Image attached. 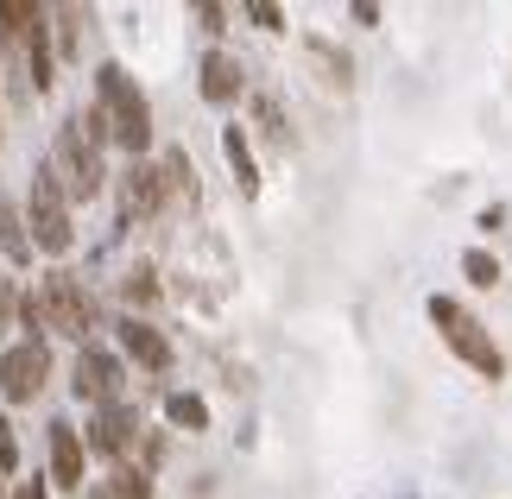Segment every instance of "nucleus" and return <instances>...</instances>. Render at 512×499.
<instances>
[{"mask_svg":"<svg viewBox=\"0 0 512 499\" xmlns=\"http://www.w3.org/2000/svg\"><path fill=\"white\" fill-rule=\"evenodd\" d=\"M0 247L7 259H32V234H26V209L13 203V196H0Z\"/></svg>","mask_w":512,"mask_h":499,"instance_id":"4468645a","label":"nucleus"},{"mask_svg":"<svg viewBox=\"0 0 512 499\" xmlns=\"http://www.w3.org/2000/svg\"><path fill=\"white\" fill-rule=\"evenodd\" d=\"M89 443L76 436V424H51V481L64 487V493H83V481H89Z\"/></svg>","mask_w":512,"mask_h":499,"instance_id":"9d476101","label":"nucleus"},{"mask_svg":"<svg viewBox=\"0 0 512 499\" xmlns=\"http://www.w3.org/2000/svg\"><path fill=\"white\" fill-rule=\"evenodd\" d=\"M19 468V443H13V424H0V474Z\"/></svg>","mask_w":512,"mask_h":499,"instance_id":"aec40b11","label":"nucleus"},{"mask_svg":"<svg viewBox=\"0 0 512 499\" xmlns=\"http://www.w3.org/2000/svg\"><path fill=\"white\" fill-rule=\"evenodd\" d=\"M165 417H171L177 430H209V405L196 392H171L165 398Z\"/></svg>","mask_w":512,"mask_h":499,"instance_id":"2eb2a0df","label":"nucleus"},{"mask_svg":"<svg viewBox=\"0 0 512 499\" xmlns=\"http://www.w3.org/2000/svg\"><path fill=\"white\" fill-rule=\"evenodd\" d=\"M0 499H7V487H0Z\"/></svg>","mask_w":512,"mask_h":499,"instance_id":"b1692460","label":"nucleus"},{"mask_svg":"<svg viewBox=\"0 0 512 499\" xmlns=\"http://www.w3.org/2000/svg\"><path fill=\"white\" fill-rule=\"evenodd\" d=\"M83 499H121V493H114V487H108V481H95V487H89V493H83Z\"/></svg>","mask_w":512,"mask_h":499,"instance_id":"5701e85b","label":"nucleus"},{"mask_svg":"<svg viewBox=\"0 0 512 499\" xmlns=\"http://www.w3.org/2000/svg\"><path fill=\"white\" fill-rule=\"evenodd\" d=\"M95 108L108 114L114 146L133 152V158H146V146H152V108H146L140 83H133L121 64H102V70H95Z\"/></svg>","mask_w":512,"mask_h":499,"instance_id":"f03ea898","label":"nucleus"},{"mask_svg":"<svg viewBox=\"0 0 512 499\" xmlns=\"http://www.w3.org/2000/svg\"><path fill=\"white\" fill-rule=\"evenodd\" d=\"M45 379H51V348L38 342H13L7 354H0V392H7V405H32L38 392H45Z\"/></svg>","mask_w":512,"mask_h":499,"instance_id":"423d86ee","label":"nucleus"},{"mask_svg":"<svg viewBox=\"0 0 512 499\" xmlns=\"http://www.w3.org/2000/svg\"><path fill=\"white\" fill-rule=\"evenodd\" d=\"M108 487L121 493V499H152V474H146V468H114Z\"/></svg>","mask_w":512,"mask_h":499,"instance_id":"f3484780","label":"nucleus"},{"mask_svg":"<svg viewBox=\"0 0 512 499\" xmlns=\"http://www.w3.org/2000/svg\"><path fill=\"white\" fill-rule=\"evenodd\" d=\"M19 310V291H13V278L7 272H0V329H7V316Z\"/></svg>","mask_w":512,"mask_h":499,"instance_id":"412c9836","label":"nucleus"},{"mask_svg":"<svg viewBox=\"0 0 512 499\" xmlns=\"http://www.w3.org/2000/svg\"><path fill=\"white\" fill-rule=\"evenodd\" d=\"M19 323L38 329V335H76V342H83L95 329V297L76 285L70 272H45L26 297H19Z\"/></svg>","mask_w":512,"mask_h":499,"instance_id":"f257e3e1","label":"nucleus"},{"mask_svg":"<svg viewBox=\"0 0 512 499\" xmlns=\"http://www.w3.org/2000/svg\"><path fill=\"white\" fill-rule=\"evenodd\" d=\"M83 443L95 455H108V462H127V455L146 443V436H140V411H133L127 398H121V405H102V411L89 417V436H83Z\"/></svg>","mask_w":512,"mask_h":499,"instance_id":"6e6552de","label":"nucleus"},{"mask_svg":"<svg viewBox=\"0 0 512 499\" xmlns=\"http://www.w3.org/2000/svg\"><path fill=\"white\" fill-rule=\"evenodd\" d=\"M70 386H76V398H89L95 411H102V405H121L127 367L114 361L108 348H83V354H76V367H70Z\"/></svg>","mask_w":512,"mask_h":499,"instance_id":"0eeeda50","label":"nucleus"},{"mask_svg":"<svg viewBox=\"0 0 512 499\" xmlns=\"http://www.w3.org/2000/svg\"><path fill=\"white\" fill-rule=\"evenodd\" d=\"M222 152H228V171L241 184V196H260V165H253V146L241 127H222Z\"/></svg>","mask_w":512,"mask_h":499,"instance_id":"ddd939ff","label":"nucleus"},{"mask_svg":"<svg viewBox=\"0 0 512 499\" xmlns=\"http://www.w3.org/2000/svg\"><path fill=\"white\" fill-rule=\"evenodd\" d=\"M159 297V278H152V266H133L127 272V304H152Z\"/></svg>","mask_w":512,"mask_h":499,"instance_id":"a211bd4d","label":"nucleus"},{"mask_svg":"<svg viewBox=\"0 0 512 499\" xmlns=\"http://www.w3.org/2000/svg\"><path fill=\"white\" fill-rule=\"evenodd\" d=\"M7 499H45V481H19V487H13Z\"/></svg>","mask_w":512,"mask_h":499,"instance_id":"4be33fe9","label":"nucleus"},{"mask_svg":"<svg viewBox=\"0 0 512 499\" xmlns=\"http://www.w3.org/2000/svg\"><path fill=\"white\" fill-rule=\"evenodd\" d=\"M247 19H253V26H266V32H279V26H285V13L272 7V0H253V7H247Z\"/></svg>","mask_w":512,"mask_h":499,"instance_id":"6ab92c4d","label":"nucleus"},{"mask_svg":"<svg viewBox=\"0 0 512 499\" xmlns=\"http://www.w3.org/2000/svg\"><path fill=\"white\" fill-rule=\"evenodd\" d=\"M430 323H437V335L449 342V354H462V367H475L481 379H500L506 373L500 342L487 335V323H481L475 310L456 304V297H430Z\"/></svg>","mask_w":512,"mask_h":499,"instance_id":"7ed1b4c3","label":"nucleus"},{"mask_svg":"<svg viewBox=\"0 0 512 499\" xmlns=\"http://www.w3.org/2000/svg\"><path fill=\"white\" fill-rule=\"evenodd\" d=\"M26 222H32V247H45V253H70V241H76V228H70V196H64V184H57L51 171H38V177H32Z\"/></svg>","mask_w":512,"mask_h":499,"instance_id":"20e7f679","label":"nucleus"},{"mask_svg":"<svg viewBox=\"0 0 512 499\" xmlns=\"http://www.w3.org/2000/svg\"><path fill=\"white\" fill-rule=\"evenodd\" d=\"M51 177H57V184H64V196H76V203H89V196L95 190H102V152H95L89 146V139H83V127H64V133H57V152H51V165H45Z\"/></svg>","mask_w":512,"mask_h":499,"instance_id":"39448f33","label":"nucleus"},{"mask_svg":"<svg viewBox=\"0 0 512 499\" xmlns=\"http://www.w3.org/2000/svg\"><path fill=\"white\" fill-rule=\"evenodd\" d=\"M114 329H121V348H127V354H133V361H140L146 373H165V367H171V342H165V335L146 323V316H121Z\"/></svg>","mask_w":512,"mask_h":499,"instance_id":"9b49d317","label":"nucleus"},{"mask_svg":"<svg viewBox=\"0 0 512 499\" xmlns=\"http://www.w3.org/2000/svg\"><path fill=\"white\" fill-rule=\"evenodd\" d=\"M462 272H468V285H481V291H494V285H500V259H494V253H481V247H475V253H462Z\"/></svg>","mask_w":512,"mask_h":499,"instance_id":"dca6fc26","label":"nucleus"},{"mask_svg":"<svg viewBox=\"0 0 512 499\" xmlns=\"http://www.w3.org/2000/svg\"><path fill=\"white\" fill-rule=\"evenodd\" d=\"M247 89V76H241V64H234L228 51H209L203 57V102H215V108H228L234 95Z\"/></svg>","mask_w":512,"mask_h":499,"instance_id":"f8f14e48","label":"nucleus"},{"mask_svg":"<svg viewBox=\"0 0 512 499\" xmlns=\"http://www.w3.org/2000/svg\"><path fill=\"white\" fill-rule=\"evenodd\" d=\"M165 171L159 165H146V158H133V165L121 171V215L127 222H146V215H159L165 209Z\"/></svg>","mask_w":512,"mask_h":499,"instance_id":"1a4fd4ad","label":"nucleus"}]
</instances>
